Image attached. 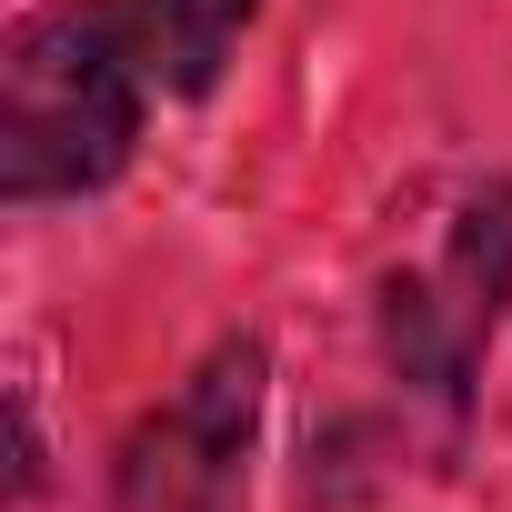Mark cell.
<instances>
[{
	"mask_svg": "<svg viewBox=\"0 0 512 512\" xmlns=\"http://www.w3.org/2000/svg\"><path fill=\"white\" fill-rule=\"evenodd\" d=\"M251 11H262V0H131V31H141L151 81L161 91H211Z\"/></svg>",
	"mask_w": 512,
	"mask_h": 512,
	"instance_id": "obj_3",
	"label": "cell"
},
{
	"mask_svg": "<svg viewBox=\"0 0 512 512\" xmlns=\"http://www.w3.org/2000/svg\"><path fill=\"white\" fill-rule=\"evenodd\" d=\"M141 81L151 61L121 0H51L41 21H21L0 61V191H101L141 141Z\"/></svg>",
	"mask_w": 512,
	"mask_h": 512,
	"instance_id": "obj_1",
	"label": "cell"
},
{
	"mask_svg": "<svg viewBox=\"0 0 512 512\" xmlns=\"http://www.w3.org/2000/svg\"><path fill=\"white\" fill-rule=\"evenodd\" d=\"M251 422H262V342H221L181 382V402L161 422H141V442L121 462L131 512H231Z\"/></svg>",
	"mask_w": 512,
	"mask_h": 512,
	"instance_id": "obj_2",
	"label": "cell"
}]
</instances>
